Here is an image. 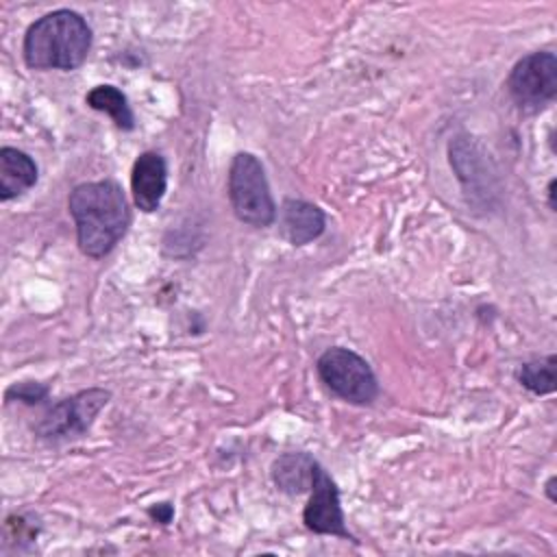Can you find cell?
Here are the masks:
<instances>
[{"label":"cell","mask_w":557,"mask_h":557,"mask_svg":"<svg viewBox=\"0 0 557 557\" xmlns=\"http://www.w3.org/2000/svg\"><path fill=\"white\" fill-rule=\"evenodd\" d=\"M507 91L518 109L537 113L557 96V57L550 50H537L522 57L507 76Z\"/></svg>","instance_id":"cell-6"},{"label":"cell","mask_w":557,"mask_h":557,"mask_svg":"<svg viewBox=\"0 0 557 557\" xmlns=\"http://www.w3.org/2000/svg\"><path fill=\"white\" fill-rule=\"evenodd\" d=\"M91 48V28L87 20L72 9H57L35 20L22 44V54L33 70L81 67Z\"/></svg>","instance_id":"cell-2"},{"label":"cell","mask_w":557,"mask_h":557,"mask_svg":"<svg viewBox=\"0 0 557 557\" xmlns=\"http://www.w3.org/2000/svg\"><path fill=\"white\" fill-rule=\"evenodd\" d=\"M313 457L307 453H285L272 463V481L285 494H302L311 485Z\"/></svg>","instance_id":"cell-11"},{"label":"cell","mask_w":557,"mask_h":557,"mask_svg":"<svg viewBox=\"0 0 557 557\" xmlns=\"http://www.w3.org/2000/svg\"><path fill=\"white\" fill-rule=\"evenodd\" d=\"M168 187V165L165 159L154 152L146 150L141 152L131 170V191L133 202L144 213H152L159 209Z\"/></svg>","instance_id":"cell-8"},{"label":"cell","mask_w":557,"mask_h":557,"mask_svg":"<svg viewBox=\"0 0 557 557\" xmlns=\"http://www.w3.org/2000/svg\"><path fill=\"white\" fill-rule=\"evenodd\" d=\"M48 396V385L44 383H37V381H22V383H13L4 398L7 403L11 400H20V403H26V405H35L39 400H44Z\"/></svg>","instance_id":"cell-14"},{"label":"cell","mask_w":557,"mask_h":557,"mask_svg":"<svg viewBox=\"0 0 557 557\" xmlns=\"http://www.w3.org/2000/svg\"><path fill=\"white\" fill-rule=\"evenodd\" d=\"M324 211L300 198H285L278 209V235L292 246H305L324 233Z\"/></svg>","instance_id":"cell-9"},{"label":"cell","mask_w":557,"mask_h":557,"mask_svg":"<svg viewBox=\"0 0 557 557\" xmlns=\"http://www.w3.org/2000/svg\"><path fill=\"white\" fill-rule=\"evenodd\" d=\"M555 368H557L555 355H548L546 359L527 361L518 370V381L522 387H527L535 396L550 394V392H555V383H557Z\"/></svg>","instance_id":"cell-13"},{"label":"cell","mask_w":557,"mask_h":557,"mask_svg":"<svg viewBox=\"0 0 557 557\" xmlns=\"http://www.w3.org/2000/svg\"><path fill=\"white\" fill-rule=\"evenodd\" d=\"M309 492L311 494L302 511L305 527L318 535H337L357 544V537L346 529L339 490L331 474L318 461H313Z\"/></svg>","instance_id":"cell-7"},{"label":"cell","mask_w":557,"mask_h":557,"mask_svg":"<svg viewBox=\"0 0 557 557\" xmlns=\"http://www.w3.org/2000/svg\"><path fill=\"white\" fill-rule=\"evenodd\" d=\"M67 211L76 224L78 248L91 259L107 257L131 224L128 200L109 178L76 185L67 196Z\"/></svg>","instance_id":"cell-1"},{"label":"cell","mask_w":557,"mask_h":557,"mask_svg":"<svg viewBox=\"0 0 557 557\" xmlns=\"http://www.w3.org/2000/svg\"><path fill=\"white\" fill-rule=\"evenodd\" d=\"M37 183V165L24 150L0 148V200L7 202Z\"/></svg>","instance_id":"cell-10"},{"label":"cell","mask_w":557,"mask_h":557,"mask_svg":"<svg viewBox=\"0 0 557 557\" xmlns=\"http://www.w3.org/2000/svg\"><path fill=\"white\" fill-rule=\"evenodd\" d=\"M111 400V392L102 387H89L81 389L52 407L46 409V413L33 424V433L48 442V444H61L76 437H83L96 416L107 407Z\"/></svg>","instance_id":"cell-4"},{"label":"cell","mask_w":557,"mask_h":557,"mask_svg":"<svg viewBox=\"0 0 557 557\" xmlns=\"http://www.w3.org/2000/svg\"><path fill=\"white\" fill-rule=\"evenodd\" d=\"M85 102L91 109L107 113L115 122L117 128H122V131L135 128V115L128 104V98L115 85H96L94 89L87 91Z\"/></svg>","instance_id":"cell-12"},{"label":"cell","mask_w":557,"mask_h":557,"mask_svg":"<svg viewBox=\"0 0 557 557\" xmlns=\"http://www.w3.org/2000/svg\"><path fill=\"white\" fill-rule=\"evenodd\" d=\"M318 374L337 398L352 405H370L379 396V383L370 363L350 348L333 346L318 357Z\"/></svg>","instance_id":"cell-5"},{"label":"cell","mask_w":557,"mask_h":557,"mask_svg":"<svg viewBox=\"0 0 557 557\" xmlns=\"http://www.w3.org/2000/svg\"><path fill=\"white\" fill-rule=\"evenodd\" d=\"M548 207L555 209V178L548 183Z\"/></svg>","instance_id":"cell-17"},{"label":"cell","mask_w":557,"mask_h":557,"mask_svg":"<svg viewBox=\"0 0 557 557\" xmlns=\"http://www.w3.org/2000/svg\"><path fill=\"white\" fill-rule=\"evenodd\" d=\"M228 202L235 218L248 226L263 228L276 220L265 170L252 152H237L228 165Z\"/></svg>","instance_id":"cell-3"},{"label":"cell","mask_w":557,"mask_h":557,"mask_svg":"<svg viewBox=\"0 0 557 557\" xmlns=\"http://www.w3.org/2000/svg\"><path fill=\"white\" fill-rule=\"evenodd\" d=\"M555 483H557V479L555 476H550L548 481H546V494H548V500H557V494H555Z\"/></svg>","instance_id":"cell-16"},{"label":"cell","mask_w":557,"mask_h":557,"mask_svg":"<svg viewBox=\"0 0 557 557\" xmlns=\"http://www.w3.org/2000/svg\"><path fill=\"white\" fill-rule=\"evenodd\" d=\"M148 516L154 518V520L161 522V524H168V522L172 520V516H174V507H172L170 503H159V505H154V507L148 509Z\"/></svg>","instance_id":"cell-15"}]
</instances>
